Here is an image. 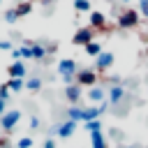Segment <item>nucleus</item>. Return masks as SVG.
<instances>
[{
	"label": "nucleus",
	"instance_id": "obj_4",
	"mask_svg": "<svg viewBox=\"0 0 148 148\" xmlns=\"http://www.w3.org/2000/svg\"><path fill=\"white\" fill-rule=\"evenodd\" d=\"M72 42H74L76 46L90 44V42H92V28H90V25H88V28H79V30L74 32V37H72Z\"/></svg>",
	"mask_w": 148,
	"mask_h": 148
},
{
	"label": "nucleus",
	"instance_id": "obj_6",
	"mask_svg": "<svg viewBox=\"0 0 148 148\" xmlns=\"http://www.w3.org/2000/svg\"><path fill=\"white\" fill-rule=\"evenodd\" d=\"M58 72H60L62 76H69V74H76V72H79V67H76V62H74V60L65 58V60H60V62H58Z\"/></svg>",
	"mask_w": 148,
	"mask_h": 148
},
{
	"label": "nucleus",
	"instance_id": "obj_13",
	"mask_svg": "<svg viewBox=\"0 0 148 148\" xmlns=\"http://www.w3.org/2000/svg\"><path fill=\"white\" fill-rule=\"evenodd\" d=\"M67 120H74V123L83 120V109H81V106H76V104H72V106L67 109Z\"/></svg>",
	"mask_w": 148,
	"mask_h": 148
},
{
	"label": "nucleus",
	"instance_id": "obj_21",
	"mask_svg": "<svg viewBox=\"0 0 148 148\" xmlns=\"http://www.w3.org/2000/svg\"><path fill=\"white\" fill-rule=\"evenodd\" d=\"M16 18H18L16 9H7V12H5V21H7V23H16Z\"/></svg>",
	"mask_w": 148,
	"mask_h": 148
},
{
	"label": "nucleus",
	"instance_id": "obj_7",
	"mask_svg": "<svg viewBox=\"0 0 148 148\" xmlns=\"http://www.w3.org/2000/svg\"><path fill=\"white\" fill-rule=\"evenodd\" d=\"M74 132H76V123H74V120H67V123H62V125L58 127V136H60V139H69Z\"/></svg>",
	"mask_w": 148,
	"mask_h": 148
},
{
	"label": "nucleus",
	"instance_id": "obj_24",
	"mask_svg": "<svg viewBox=\"0 0 148 148\" xmlns=\"http://www.w3.org/2000/svg\"><path fill=\"white\" fill-rule=\"evenodd\" d=\"M0 99H2V102H7V99H9V88H7V83H2V86H0Z\"/></svg>",
	"mask_w": 148,
	"mask_h": 148
},
{
	"label": "nucleus",
	"instance_id": "obj_31",
	"mask_svg": "<svg viewBox=\"0 0 148 148\" xmlns=\"http://www.w3.org/2000/svg\"><path fill=\"white\" fill-rule=\"evenodd\" d=\"M42 2H44V5H49V2H51V0H42Z\"/></svg>",
	"mask_w": 148,
	"mask_h": 148
},
{
	"label": "nucleus",
	"instance_id": "obj_32",
	"mask_svg": "<svg viewBox=\"0 0 148 148\" xmlns=\"http://www.w3.org/2000/svg\"><path fill=\"white\" fill-rule=\"evenodd\" d=\"M123 148H134V146H123Z\"/></svg>",
	"mask_w": 148,
	"mask_h": 148
},
{
	"label": "nucleus",
	"instance_id": "obj_14",
	"mask_svg": "<svg viewBox=\"0 0 148 148\" xmlns=\"http://www.w3.org/2000/svg\"><path fill=\"white\" fill-rule=\"evenodd\" d=\"M90 143H92V148H109L104 136H102V130L99 132H90Z\"/></svg>",
	"mask_w": 148,
	"mask_h": 148
},
{
	"label": "nucleus",
	"instance_id": "obj_28",
	"mask_svg": "<svg viewBox=\"0 0 148 148\" xmlns=\"http://www.w3.org/2000/svg\"><path fill=\"white\" fill-rule=\"evenodd\" d=\"M44 148H56V143H53V141H51V139H49V141H46V143H44Z\"/></svg>",
	"mask_w": 148,
	"mask_h": 148
},
{
	"label": "nucleus",
	"instance_id": "obj_26",
	"mask_svg": "<svg viewBox=\"0 0 148 148\" xmlns=\"http://www.w3.org/2000/svg\"><path fill=\"white\" fill-rule=\"evenodd\" d=\"M37 127H39V118L32 116V118H30V130H37Z\"/></svg>",
	"mask_w": 148,
	"mask_h": 148
},
{
	"label": "nucleus",
	"instance_id": "obj_12",
	"mask_svg": "<svg viewBox=\"0 0 148 148\" xmlns=\"http://www.w3.org/2000/svg\"><path fill=\"white\" fill-rule=\"evenodd\" d=\"M88 99H90L92 104H102V102H104V90H102L99 86H92V88L88 90Z\"/></svg>",
	"mask_w": 148,
	"mask_h": 148
},
{
	"label": "nucleus",
	"instance_id": "obj_11",
	"mask_svg": "<svg viewBox=\"0 0 148 148\" xmlns=\"http://www.w3.org/2000/svg\"><path fill=\"white\" fill-rule=\"evenodd\" d=\"M65 97H67L72 104H76V102H79V97H81V86H76V83L67 86V90H65Z\"/></svg>",
	"mask_w": 148,
	"mask_h": 148
},
{
	"label": "nucleus",
	"instance_id": "obj_30",
	"mask_svg": "<svg viewBox=\"0 0 148 148\" xmlns=\"http://www.w3.org/2000/svg\"><path fill=\"white\" fill-rule=\"evenodd\" d=\"M120 2H125V5H130V2H132V0H120Z\"/></svg>",
	"mask_w": 148,
	"mask_h": 148
},
{
	"label": "nucleus",
	"instance_id": "obj_5",
	"mask_svg": "<svg viewBox=\"0 0 148 148\" xmlns=\"http://www.w3.org/2000/svg\"><path fill=\"white\" fill-rule=\"evenodd\" d=\"M111 65H113V53H104V51H102V53L95 58V67H92V69H95V72H104V69H109Z\"/></svg>",
	"mask_w": 148,
	"mask_h": 148
},
{
	"label": "nucleus",
	"instance_id": "obj_15",
	"mask_svg": "<svg viewBox=\"0 0 148 148\" xmlns=\"http://www.w3.org/2000/svg\"><path fill=\"white\" fill-rule=\"evenodd\" d=\"M28 46L32 49V58H35V60H44V58H46V46H42V44H32V42H30Z\"/></svg>",
	"mask_w": 148,
	"mask_h": 148
},
{
	"label": "nucleus",
	"instance_id": "obj_23",
	"mask_svg": "<svg viewBox=\"0 0 148 148\" xmlns=\"http://www.w3.org/2000/svg\"><path fill=\"white\" fill-rule=\"evenodd\" d=\"M139 14L143 18H148V0H139Z\"/></svg>",
	"mask_w": 148,
	"mask_h": 148
},
{
	"label": "nucleus",
	"instance_id": "obj_3",
	"mask_svg": "<svg viewBox=\"0 0 148 148\" xmlns=\"http://www.w3.org/2000/svg\"><path fill=\"white\" fill-rule=\"evenodd\" d=\"M97 83V72L95 69H79L76 72V86H88L92 88Z\"/></svg>",
	"mask_w": 148,
	"mask_h": 148
},
{
	"label": "nucleus",
	"instance_id": "obj_8",
	"mask_svg": "<svg viewBox=\"0 0 148 148\" xmlns=\"http://www.w3.org/2000/svg\"><path fill=\"white\" fill-rule=\"evenodd\" d=\"M9 76H12V79H23V76H25V65H23L21 60H14V62L9 65Z\"/></svg>",
	"mask_w": 148,
	"mask_h": 148
},
{
	"label": "nucleus",
	"instance_id": "obj_33",
	"mask_svg": "<svg viewBox=\"0 0 148 148\" xmlns=\"http://www.w3.org/2000/svg\"><path fill=\"white\" fill-rule=\"evenodd\" d=\"M0 2H2V0H0Z\"/></svg>",
	"mask_w": 148,
	"mask_h": 148
},
{
	"label": "nucleus",
	"instance_id": "obj_19",
	"mask_svg": "<svg viewBox=\"0 0 148 148\" xmlns=\"http://www.w3.org/2000/svg\"><path fill=\"white\" fill-rule=\"evenodd\" d=\"M72 2H74V9L76 12H81V14L90 12V0H72Z\"/></svg>",
	"mask_w": 148,
	"mask_h": 148
},
{
	"label": "nucleus",
	"instance_id": "obj_18",
	"mask_svg": "<svg viewBox=\"0 0 148 148\" xmlns=\"http://www.w3.org/2000/svg\"><path fill=\"white\" fill-rule=\"evenodd\" d=\"M83 49H86V53H88V56H92V58H97V56L102 53V46H99L97 42H90V44H86Z\"/></svg>",
	"mask_w": 148,
	"mask_h": 148
},
{
	"label": "nucleus",
	"instance_id": "obj_27",
	"mask_svg": "<svg viewBox=\"0 0 148 148\" xmlns=\"http://www.w3.org/2000/svg\"><path fill=\"white\" fill-rule=\"evenodd\" d=\"M0 51H12V44H9L7 39H2V42H0Z\"/></svg>",
	"mask_w": 148,
	"mask_h": 148
},
{
	"label": "nucleus",
	"instance_id": "obj_22",
	"mask_svg": "<svg viewBox=\"0 0 148 148\" xmlns=\"http://www.w3.org/2000/svg\"><path fill=\"white\" fill-rule=\"evenodd\" d=\"M86 130L88 132H99L102 125H99V120H90V123H86Z\"/></svg>",
	"mask_w": 148,
	"mask_h": 148
},
{
	"label": "nucleus",
	"instance_id": "obj_16",
	"mask_svg": "<svg viewBox=\"0 0 148 148\" xmlns=\"http://www.w3.org/2000/svg\"><path fill=\"white\" fill-rule=\"evenodd\" d=\"M7 88H9L12 92H18V90L25 88V81H23V79H9V81H7Z\"/></svg>",
	"mask_w": 148,
	"mask_h": 148
},
{
	"label": "nucleus",
	"instance_id": "obj_10",
	"mask_svg": "<svg viewBox=\"0 0 148 148\" xmlns=\"http://www.w3.org/2000/svg\"><path fill=\"white\" fill-rule=\"evenodd\" d=\"M88 21H90V28H92V30L106 25V16H104L102 12H90V18H88Z\"/></svg>",
	"mask_w": 148,
	"mask_h": 148
},
{
	"label": "nucleus",
	"instance_id": "obj_1",
	"mask_svg": "<svg viewBox=\"0 0 148 148\" xmlns=\"http://www.w3.org/2000/svg\"><path fill=\"white\" fill-rule=\"evenodd\" d=\"M139 16H141L139 9H132V7L125 9V12H120L118 14V28H125V30L127 28H136L139 25Z\"/></svg>",
	"mask_w": 148,
	"mask_h": 148
},
{
	"label": "nucleus",
	"instance_id": "obj_17",
	"mask_svg": "<svg viewBox=\"0 0 148 148\" xmlns=\"http://www.w3.org/2000/svg\"><path fill=\"white\" fill-rule=\"evenodd\" d=\"M30 12H32V2H30V0H23V2L16 7V14H18V16H28Z\"/></svg>",
	"mask_w": 148,
	"mask_h": 148
},
{
	"label": "nucleus",
	"instance_id": "obj_25",
	"mask_svg": "<svg viewBox=\"0 0 148 148\" xmlns=\"http://www.w3.org/2000/svg\"><path fill=\"white\" fill-rule=\"evenodd\" d=\"M16 146H18V148H30V146H32V139H30V136H23V139H18Z\"/></svg>",
	"mask_w": 148,
	"mask_h": 148
},
{
	"label": "nucleus",
	"instance_id": "obj_20",
	"mask_svg": "<svg viewBox=\"0 0 148 148\" xmlns=\"http://www.w3.org/2000/svg\"><path fill=\"white\" fill-rule=\"evenodd\" d=\"M25 88H28V90H39V88H42V81H39L37 76H30V79L25 81Z\"/></svg>",
	"mask_w": 148,
	"mask_h": 148
},
{
	"label": "nucleus",
	"instance_id": "obj_2",
	"mask_svg": "<svg viewBox=\"0 0 148 148\" xmlns=\"http://www.w3.org/2000/svg\"><path fill=\"white\" fill-rule=\"evenodd\" d=\"M21 120V111L18 109H12V111H5L2 116H0V127L5 130V132H12L14 127H16V123Z\"/></svg>",
	"mask_w": 148,
	"mask_h": 148
},
{
	"label": "nucleus",
	"instance_id": "obj_9",
	"mask_svg": "<svg viewBox=\"0 0 148 148\" xmlns=\"http://www.w3.org/2000/svg\"><path fill=\"white\" fill-rule=\"evenodd\" d=\"M123 99H125L123 86H111V90H109V102H111V104H120Z\"/></svg>",
	"mask_w": 148,
	"mask_h": 148
},
{
	"label": "nucleus",
	"instance_id": "obj_29",
	"mask_svg": "<svg viewBox=\"0 0 148 148\" xmlns=\"http://www.w3.org/2000/svg\"><path fill=\"white\" fill-rule=\"evenodd\" d=\"M5 111H7V109H5V102H2V99H0V116H2V113H5Z\"/></svg>",
	"mask_w": 148,
	"mask_h": 148
}]
</instances>
